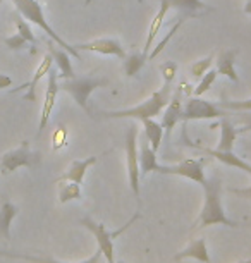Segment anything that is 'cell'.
<instances>
[{
    "mask_svg": "<svg viewBox=\"0 0 251 263\" xmlns=\"http://www.w3.org/2000/svg\"><path fill=\"white\" fill-rule=\"evenodd\" d=\"M59 184V201L69 203L72 200H81V184H76L72 181H57Z\"/></svg>",
    "mask_w": 251,
    "mask_h": 263,
    "instance_id": "cell-26",
    "label": "cell"
},
{
    "mask_svg": "<svg viewBox=\"0 0 251 263\" xmlns=\"http://www.w3.org/2000/svg\"><path fill=\"white\" fill-rule=\"evenodd\" d=\"M2 2H4V0H0V6H2Z\"/></svg>",
    "mask_w": 251,
    "mask_h": 263,
    "instance_id": "cell-41",
    "label": "cell"
},
{
    "mask_svg": "<svg viewBox=\"0 0 251 263\" xmlns=\"http://www.w3.org/2000/svg\"><path fill=\"white\" fill-rule=\"evenodd\" d=\"M17 212L19 208L7 200L2 201V205H0V237L6 242L11 241V226L17 215Z\"/></svg>",
    "mask_w": 251,
    "mask_h": 263,
    "instance_id": "cell-20",
    "label": "cell"
},
{
    "mask_svg": "<svg viewBox=\"0 0 251 263\" xmlns=\"http://www.w3.org/2000/svg\"><path fill=\"white\" fill-rule=\"evenodd\" d=\"M110 81L109 78H96V76H83V78H71V79H62L59 83V88L62 91L69 93L74 102L80 105L85 112H90V105H88V100H90L91 93L96 90V88H103L107 86Z\"/></svg>",
    "mask_w": 251,
    "mask_h": 263,
    "instance_id": "cell-5",
    "label": "cell"
},
{
    "mask_svg": "<svg viewBox=\"0 0 251 263\" xmlns=\"http://www.w3.org/2000/svg\"><path fill=\"white\" fill-rule=\"evenodd\" d=\"M143 131H145V138L148 140L151 150L159 152L162 138H164V127H162L160 122L153 121V119H143Z\"/></svg>",
    "mask_w": 251,
    "mask_h": 263,
    "instance_id": "cell-23",
    "label": "cell"
},
{
    "mask_svg": "<svg viewBox=\"0 0 251 263\" xmlns=\"http://www.w3.org/2000/svg\"><path fill=\"white\" fill-rule=\"evenodd\" d=\"M222 110H236V112H251V98L248 100H224L217 102Z\"/></svg>",
    "mask_w": 251,
    "mask_h": 263,
    "instance_id": "cell-30",
    "label": "cell"
},
{
    "mask_svg": "<svg viewBox=\"0 0 251 263\" xmlns=\"http://www.w3.org/2000/svg\"><path fill=\"white\" fill-rule=\"evenodd\" d=\"M48 53L52 55L53 62L57 64L59 67V76H61V79H71L74 78V71H72V64H71V55L64 50V48L61 47H53L52 43L48 45Z\"/></svg>",
    "mask_w": 251,
    "mask_h": 263,
    "instance_id": "cell-21",
    "label": "cell"
},
{
    "mask_svg": "<svg viewBox=\"0 0 251 263\" xmlns=\"http://www.w3.org/2000/svg\"><path fill=\"white\" fill-rule=\"evenodd\" d=\"M183 91H184V83H181L177 86V91L170 97L169 103L165 105V108L162 112V127H164V133H167V136H170L172 129L176 127V124L181 121L183 117V108H184V102H183Z\"/></svg>",
    "mask_w": 251,
    "mask_h": 263,
    "instance_id": "cell-10",
    "label": "cell"
},
{
    "mask_svg": "<svg viewBox=\"0 0 251 263\" xmlns=\"http://www.w3.org/2000/svg\"><path fill=\"white\" fill-rule=\"evenodd\" d=\"M42 162L40 152H33L29 148L28 141H23L21 145L14 150H9L0 157V172L6 174L16 172L17 168L28 167V168H36Z\"/></svg>",
    "mask_w": 251,
    "mask_h": 263,
    "instance_id": "cell-6",
    "label": "cell"
},
{
    "mask_svg": "<svg viewBox=\"0 0 251 263\" xmlns=\"http://www.w3.org/2000/svg\"><path fill=\"white\" fill-rule=\"evenodd\" d=\"M203 206H201L200 217L196 220L198 229H205L210 226H227V227H239L238 222L230 220L225 213V208L222 205V184L219 177L206 179L203 184Z\"/></svg>",
    "mask_w": 251,
    "mask_h": 263,
    "instance_id": "cell-1",
    "label": "cell"
},
{
    "mask_svg": "<svg viewBox=\"0 0 251 263\" xmlns=\"http://www.w3.org/2000/svg\"><path fill=\"white\" fill-rule=\"evenodd\" d=\"M196 260L201 263H211V256L208 253V248H206V241L205 239H193L184 250H181L177 255L174 256L176 261H183V260Z\"/></svg>",
    "mask_w": 251,
    "mask_h": 263,
    "instance_id": "cell-14",
    "label": "cell"
},
{
    "mask_svg": "<svg viewBox=\"0 0 251 263\" xmlns=\"http://www.w3.org/2000/svg\"><path fill=\"white\" fill-rule=\"evenodd\" d=\"M243 133H251V117H248V122L243 127L238 129V135H243Z\"/></svg>",
    "mask_w": 251,
    "mask_h": 263,
    "instance_id": "cell-38",
    "label": "cell"
},
{
    "mask_svg": "<svg viewBox=\"0 0 251 263\" xmlns=\"http://www.w3.org/2000/svg\"><path fill=\"white\" fill-rule=\"evenodd\" d=\"M188 19H189V16H186V17H183V19H179V21H177V23L174 24V26H172V29H170V31L167 33V36H165L164 40H162V42L159 43V45H157V47L153 48V50H151V52L148 53V59H155L157 55H159V53H160V52H162V50H164V48H165V45H167V43L170 42V38H172V36H174V34H176V31H177V29L181 28V24H183L184 21H188Z\"/></svg>",
    "mask_w": 251,
    "mask_h": 263,
    "instance_id": "cell-32",
    "label": "cell"
},
{
    "mask_svg": "<svg viewBox=\"0 0 251 263\" xmlns=\"http://www.w3.org/2000/svg\"><path fill=\"white\" fill-rule=\"evenodd\" d=\"M203 163H205L203 160L188 158V160L179 162V163H176V165H159L157 167V172L165 174V176L186 177V179H191V181L198 182V184H203V182L206 181Z\"/></svg>",
    "mask_w": 251,
    "mask_h": 263,
    "instance_id": "cell-9",
    "label": "cell"
},
{
    "mask_svg": "<svg viewBox=\"0 0 251 263\" xmlns=\"http://www.w3.org/2000/svg\"><path fill=\"white\" fill-rule=\"evenodd\" d=\"M238 129H236L233 124H230L227 119L222 117L220 121V140H219V146L217 150L220 152H233L236 138H238Z\"/></svg>",
    "mask_w": 251,
    "mask_h": 263,
    "instance_id": "cell-25",
    "label": "cell"
},
{
    "mask_svg": "<svg viewBox=\"0 0 251 263\" xmlns=\"http://www.w3.org/2000/svg\"><path fill=\"white\" fill-rule=\"evenodd\" d=\"M215 62V53H211V55L201 59V61H196L193 66H191V76L193 78H201L206 71H210L211 69V64Z\"/></svg>",
    "mask_w": 251,
    "mask_h": 263,
    "instance_id": "cell-31",
    "label": "cell"
},
{
    "mask_svg": "<svg viewBox=\"0 0 251 263\" xmlns=\"http://www.w3.org/2000/svg\"><path fill=\"white\" fill-rule=\"evenodd\" d=\"M12 4L16 6V11L21 14V16L26 19V21L36 24L38 28H42L43 31L48 34V38L52 40L53 43H57L59 47L64 48L69 55L76 57V59H81L80 52L76 50L74 45H69V43L64 40L61 34L55 33V29H53L50 24H48L45 14H43V7L42 4L38 2V0H12Z\"/></svg>",
    "mask_w": 251,
    "mask_h": 263,
    "instance_id": "cell-3",
    "label": "cell"
},
{
    "mask_svg": "<svg viewBox=\"0 0 251 263\" xmlns=\"http://www.w3.org/2000/svg\"><path fill=\"white\" fill-rule=\"evenodd\" d=\"M126 163H127V177H129V187L134 193L136 200L140 201L141 195V172L140 162H138V127L131 124L126 133Z\"/></svg>",
    "mask_w": 251,
    "mask_h": 263,
    "instance_id": "cell-7",
    "label": "cell"
},
{
    "mask_svg": "<svg viewBox=\"0 0 251 263\" xmlns=\"http://www.w3.org/2000/svg\"><path fill=\"white\" fill-rule=\"evenodd\" d=\"M244 12L251 16V0H246V6H244Z\"/></svg>",
    "mask_w": 251,
    "mask_h": 263,
    "instance_id": "cell-39",
    "label": "cell"
},
{
    "mask_svg": "<svg viewBox=\"0 0 251 263\" xmlns=\"http://www.w3.org/2000/svg\"><path fill=\"white\" fill-rule=\"evenodd\" d=\"M74 47L78 52L86 50V52H93V53H102V55L126 59L124 47H122L115 38H96V40H91V42L80 43V45H74Z\"/></svg>",
    "mask_w": 251,
    "mask_h": 263,
    "instance_id": "cell-12",
    "label": "cell"
},
{
    "mask_svg": "<svg viewBox=\"0 0 251 263\" xmlns=\"http://www.w3.org/2000/svg\"><path fill=\"white\" fill-rule=\"evenodd\" d=\"M4 43H6L11 50H23L24 47H28V42L19 33L12 34V36H7L6 40H4Z\"/></svg>",
    "mask_w": 251,
    "mask_h": 263,
    "instance_id": "cell-34",
    "label": "cell"
},
{
    "mask_svg": "<svg viewBox=\"0 0 251 263\" xmlns=\"http://www.w3.org/2000/svg\"><path fill=\"white\" fill-rule=\"evenodd\" d=\"M64 135H66V131H64V129H59L57 135H55V146H53L55 150H59V148L64 145Z\"/></svg>",
    "mask_w": 251,
    "mask_h": 263,
    "instance_id": "cell-36",
    "label": "cell"
},
{
    "mask_svg": "<svg viewBox=\"0 0 251 263\" xmlns=\"http://www.w3.org/2000/svg\"><path fill=\"white\" fill-rule=\"evenodd\" d=\"M160 72L164 76V83H172L176 72H177V64L174 61H167L160 66Z\"/></svg>",
    "mask_w": 251,
    "mask_h": 263,
    "instance_id": "cell-33",
    "label": "cell"
},
{
    "mask_svg": "<svg viewBox=\"0 0 251 263\" xmlns=\"http://www.w3.org/2000/svg\"><path fill=\"white\" fill-rule=\"evenodd\" d=\"M136 218H138V213L131 218L129 222H127V224H124L121 229H117V231H109L105 227V224H102V222H95L90 217L81 218V224L85 226L93 236H95L98 250L102 251V256L105 258L107 263H119L115 260V239L126 229H129V226H132V222H134Z\"/></svg>",
    "mask_w": 251,
    "mask_h": 263,
    "instance_id": "cell-4",
    "label": "cell"
},
{
    "mask_svg": "<svg viewBox=\"0 0 251 263\" xmlns=\"http://www.w3.org/2000/svg\"><path fill=\"white\" fill-rule=\"evenodd\" d=\"M12 17H14V23H16L17 33L21 34V36L26 40L28 43H33V45H34V43H36V36H34V33L31 31V26H29V23L17 11L14 12Z\"/></svg>",
    "mask_w": 251,
    "mask_h": 263,
    "instance_id": "cell-29",
    "label": "cell"
},
{
    "mask_svg": "<svg viewBox=\"0 0 251 263\" xmlns=\"http://www.w3.org/2000/svg\"><path fill=\"white\" fill-rule=\"evenodd\" d=\"M47 76H48V81H47V90H45V102H43V107H42L40 126H38V136H40L43 133V129L47 127L50 114L53 110V107H55L57 95H59V91H61V88H59V72L55 69H50Z\"/></svg>",
    "mask_w": 251,
    "mask_h": 263,
    "instance_id": "cell-11",
    "label": "cell"
},
{
    "mask_svg": "<svg viewBox=\"0 0 251 263\" xmlns=\"http://www.w3.org/2000/svg\"><path fill=\"white\" fill-rule=\"evenodd\" d=\"M230 193L238 195L239 198H244V200H251V186H248V187H234V190H230Z\"/></svg>",
    "mask_w": 251,
    "mask_h": 263,
    "instance_id": "cell-35",
    "label": "cell"
},
{
    "mask_svg": "<svg viewBox=\"0 0 251 263\" xmlns=\"http://www.w3.org/2000/svg\"><path fill=\"white\" fill-rule=\"evenodd\" d=\"M96 160H98V157H88L85 160H72L71 165L67 167V171L64 172L57 181H72V182H76V184H83L88 168L95 165Z\"/></svg>",
    "mask_w": 251,
    "mask_h": 263,
    "instance_id": "cell-15",
    "label": "cell"
},
{
    "mask_svg": "<svg viewBox=\"0 0 251 263\" xmlns=\"http://www.w3.org/2000/svg\"><path fill=\"white\" fill-rule=\"evenodd\" d=\"M157 2H164L170 9H176L179 12H186L188 16H195V12L208 11V6L203 0H157Z\"/></svg>",
    "mask_w": 251,
    "mask_h": 263,
    "instance_id": "cell-24",
    "label": "cell"
},
{
    "mask_svg": "<svg viewBox=\"0 0 251 263\" xmlns=\"http://www.w3.org/2000/svg\"><path fill=\"white\" fill-rule=\"evenodd\" d=\"M0 256L17 258V260H26L31 263H100L102 251L96 248V251L93 253L90 258L81 260V261H59V260H53V258H48V256H34V255H26V253H14V251H0Z\"/></svg>",
    "mask_w": 251,
    "mask_h": 263,
    "instance_id": "cell-17",
    "label": "cell"
},
{
    "mask_svg": "<svg viewBox=\"0 0 251 263\" xmlns=\"http://www.w3.org/2000/svg\"><path fill=\"white\" fill-rule=\"evenodd\" d=\"M159 4H160L159 11H157V16L153 17V21H151V24H150L146 43H145V47H143V53H145L146 57H148V53L151 52V48H153V42H155L157 34H159V31H160V26H162V23H164L167 12L170 11V7L167 6V4H164V2H159Z\"/></svg>",
    "mask_w": 251,
    "mask_h": 263,
    "instance_id": "cell-22",
    "label": "cell"
},
{
    "mask_svg": "<svg viewBox=\"0 0 251 263\" xmlns=\"http://www.w3.org/2000/svg\"><path fill=\"white\" fill-rule=\"evenodd\" d=\"M217 76H219V72L215 71V69H210V71H206V72L203 74V76L200 78L198 84H196V88L193 90V95H195V97L205 95V93L211 88V84L215 83V79H217Z\"/></svg>",
    "mask_w": 251,
    "mask_h": 263,
    "instance_id": "cell-28",
    "label": "cell"
},
{
    "mask_svg": "<svg viewBox=\"0 0 251 263\" xmlns=\"http://www.w3.org/2000/svg\"><path fill=\"white\" fill-rule=\"evenodd\" d=\"M201 150H203L206 155L217 158L219 162L225 163V165L239 168V171H244L246 174H249V176H251V163L243 160V158L238 157L236 153H233V152H220V150H217V148H215V150H210V148H201Z\"/></svg>",
    "mask_w": 251,
    "mask_h": 263,
    "instance_id": "cell-19",
    "label": "cell"
},
{
    "mask_svg": "<svg viewBox=\"0 0 251 263\" xmlns=\"http://www.w3.org/2000/svg\"><path fill=\"white\" fill-rule=\"evenodd\" d=\"M170 100V83H164V86L155 93H151L148 100H145L140 105L132 108H124V110H110V112H102L103 117L107 119H153L155 116L162 114L165 105Z\"/></svg>",
    "mask_w": 251,
    "mask_h": 263,
    "instance_id": "cell-2",
    "label": "cell"
},
{
    "mask_svg": "<svg viewBox=\"0 0 251 263\" xmlns=\"http://www.w3.org/2000/svg\"><path fill=\"white\" fill-rule=\"evenodd\" d=\"M239 263H251V258H249V260H244V261H239Z\"/></svg>",
    "mask_w": 251,
    "mask_h": 263,
    "instance_id": "cell-40",
    "label": "cell"
},
{
    "mask_svg": "<svg viewBox=\"0 0 251 263\" xmlns=\"http://www.w3.org/2000/svg\"><path fill=\"white\" fill-rule=\"evenodd\" d=\"M12 84V79L6 76V74H0V90H4V88H9Z\"/></svg>",
    "mask_w": 251,
    "mask_h": 263,
    "instance_id": "cell-37",
    "label": "cell"
},
{
    "mask_svg": "<svg viewBox=\"0 0 251 263\" xmlns=\"http://www.w3.org/2000/svg\"><path fill=\"white\" fill-rule=\"evenodd\" d=\"M52 66H53V59H52L50 53H47V55L43 57V61L40 62V66H38V69L34 71L31 81L26 83V84H23V86L16 88V90H12L11 93H17V91H21V90H28L26 93H24V100L34 102V100H36V86H38V83H40L42 79L47 76L48 71L52 69Z\"/></svg>",
    "mask_w": 251,
    "mask_h": 263,
    "instance_id": "cell-13",
    "label": "cell"
},
{
    "mask_svg": "<svg viewBox=\"0 0 251 263\" xmlns=\"http://www.w3.org/2000/svg\"><path fill=\"white\" fill-rule=\"evenodd\" d=\"M236 57H238V50H224L217 57V71L219 74H222L227 79H230L233 83L239 81V74L236 71Z\"/></svg>",
    "mask_w": 251,
    "mask_h": 263,
    "instance_id": "cell-18",
    "label": "cell"
},
{
    "mask_svg": "<svg viewBox=\"0 0 251 263\" xmlns=\"http://www.w3.org/2000/svg\"><path fill=\"white\" fill-rule=\"evenodd\" d=\"M146 57L143 52H132L131 55H126L124 59V74L127 78H134L140 74V71L145 67Z\"/></svg>",
    "mask_w": 251,
    "mask_h": 263,
    "instance_id": "cell-27",
    "label": "cell"
},
{
    "mask_svg": "<svg viewBox=\"0 0 251 263\" xmlns=\"http://www.w3.org/2000/svg\"><path fill=\"white\" fill-rule=\"evenodd\" d=\"M138 145H140V143H138ZM138 162H140L141 177L148 176L150 172H157V167L160 165L159 160H157V152L151 150V146L146 138H143L140 150H138Z\"/></svg>",
    "mask_w": 251,
    "mask_h": 263,
    "instance_id": "cell-16",
    "label": "cell"
},
{
    "mask_svg": "<svg viewBox=\"0 0 251 263\" xmlns=\"http://www.w3.org/2000/svg\"><path fill=\"white\" fill-rule=\"evenodd\" d=\"M227 114L222 110L217 103L203 100L200 97H191L186 100V105L183 108V117L181 121H206V119H222Z\"/></svg>",
    "mask_w": 251,
    "mask_h": 263,
    "instance_id": "cell-8",
    "label": "cell"
}]
</instances>
